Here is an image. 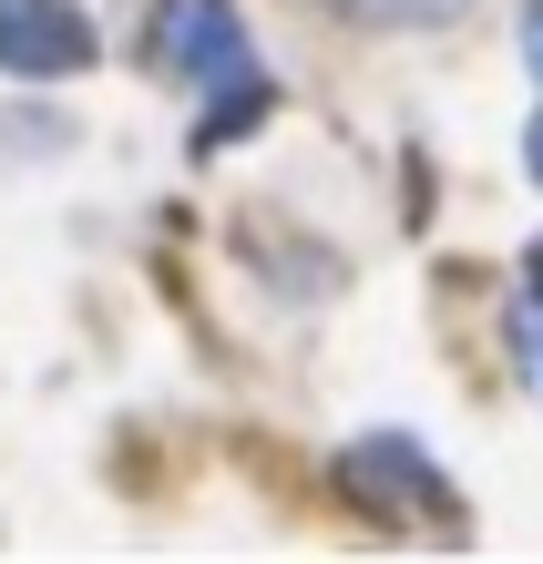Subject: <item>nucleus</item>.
Returning <instances> with one entry per match:
<instances>
[{
  "label": "nucleus",
  "instance_id": "obj_1",
  "mask_svg": "<svg viewBox=\"0 0 543 564\" xmlns=\"http://www.w3.org/2000/svg\"><path fill=\"white\" fill-rule=\"evenodd\" d=\"M154 62L175 83H247L257 62H247V21H236V0H154Z\"/></svg>",
  "mask_w": 543,
  "mask_h": 564
},
{
  "label": "nucleus",
  "instance_id": "obj_2",
  "mask_svg": "<svg viewBox=\"0 0 543 564\" xmlns=\"http://www.w3.org/2000/svg\"><path fill=\"white\" fill-rule=\"evenodd\" d=\"M93 62V21L73 0H0V73L11 83H62Z\"/></svg>",
  "mask_w": 543,
  "mask_h": 564
},
{
  "label": "nucleus",
  "instance_id": "obj_3",
  "mask_svg": "<svg viewBox=\"0 0 543 564\" xmlns=\"http://www.w3.org/2000/svg\"><path fill=\"white\" fill-rule=\"evenodd\" d=\"M338 473H349V492H359L369 513H441V503H452V482L431 473V452H421V442H400V431L359 442Z\"/></svg>",
  "mask_w": 543,
  "mask_h": 564
},
{
  "label": "nucleus",
  "instance_id": "obj_4",
  "mask_svg": "<svg viewBox=\"0 0 543 564\" xmlns=\"http://www.w3.org/2000/svg\"><path fill=\"white\" fill-rule=\"evenodd\" d=\"M267 104H278V93H267L257 73H247V83H226V93H216V113H206V123H195V154H216L226 134H247V123H257Z\"/></svg>",
  "mask_w": 543,
  "mask_h": 564
},
{
  "label": "nucleus",
  "instance_id": "obj_5",
  "mask_svg": "<svg viewBox=\"0 0 543 564\" xmlns=\"http://www.w3.org/2000/svg\"><path fill=\"white\" fill-rule=\"evenodd\" d=\"M349 21H369V31H431V21H452V11H471V0H338Z\"/></svg>",
  "mask_w": 543,
  "mask_h": 564
},
{
  "label": "nucleus",
  "instance_id": "obj_6",
  "mask_svg": "<svg viewBox=\"0 0 543 564\" xmlns=\"http://www.w3.org/2000/svg\"><path fill=\"white\" fill-rule=\"evenodd\" d=\"M513 359H523L533 390H543V297H523V318H513Z\"/></svg>",
  "mask_w": 543,
  "mask_h": 564
},
{
  "label": "nucleus",
  "instance_id": "obj_7",
  "mask_svg": "<svg viewBox=\"0 0 543 564\" xmlns=\"http://www.w3.org/2000/svg\"><path fill=\"white\" fill-rule=\"evenodd\" d=\"M523 62H533V83H543V0H523Z\"/></svg>",
  "mask_w": 543,
  "mask_h": 564
},
{
  "label": "nucleus",
  "instance_id": "obj_8",
  "mask_svg": "<svg viewBox=\"0 0 543 564\" xmlns=\"http://www.w3.org/2000/svg\"><path fill=\"white\" fill-rule=\"evenodd\" d=\"M523 164H533V185H543V113H533V134H523Z\"/></svg>",
  "mask_w": 543,
  "mask_h": 564
}]
</instances>
